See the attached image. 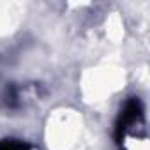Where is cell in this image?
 Masks as SVG:
<instances>
[{
    "instance_id": "6da1fadb",
    "label": "cell",
    "mask_w": 150,
    "mask_h": 150,
    "mask_svg": "<svg viewBox=\"0 0 150 150\" xmlns=\"http://www.w3.org/2000/svg\"><path fill=\"white\" fill-rule=\"evenodd\" d=\"M141 120H143V106H141V101L138 97H132V99H129L124 104V108H122V111L118 115V120H117V125H115V138H117V141L122 143L124 138H125V132L132 125L139 124Z\"/></svg>"
},
{
    "instance_id": "7a4b0ae2",
    "label": "cell",
    "mask_w": 150,
    "mask_h": 150,
    "mask_svg": "<svg viewBox=\"0 0 150 150\" xmlns=\"http://www.w3.org/2000/svg\"><path fill=\"white\" fill-rule=\"evenodd\" d=\"M0 150H30V145L20 139H2Z\"/></svg>"
},
{
    "instance_id": "3957f363",
    "label": "cell",
    "mask_w": 150,
    "mask_h": 150,
    "mask_svg": "<svg viewBox=\"0 0 150 150\" xmlns=\"http://www.w3.org/2000/svg\"><path fill=\"white\" fill-rule=\"evenodd\" d=\"M4 104L7 108H16L18 106V96H16V90L13 87H9L4 94Z\"/></svg>"
}]
</instances>
